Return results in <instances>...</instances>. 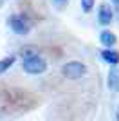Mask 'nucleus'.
Instances as JSON below:
<instances>
[{"label":"nucleus","instance_id":"f8f14e48","mask_svg":"<svg viewBox=\"0 0 119 121\" xmlns=\"http://www.w3.org/2000/svg\"><path fill=\"white\" fill-rule=\"evenodd\" d=\"M115 117H117V121H119V107H117V110H115Z\"/></svg>","mask_w":119,"mask_h":121},{"label":"nucleus","instance_id":"39448f33","mask_svg":"<svg viewBox=\"0 0 119 121\" xmlns=\"http://www.w3.org/2000/svg\"><path fill=\"white\" fill-rule=\"evenodd\" d=\"M108 89L114 92H119V69L115 65H112V69L108 71V78H106Z\"/></svg>","mask_w":119,"mask_h":121},{"label":"nucleus","instance_id":"6e6552de","mask_svg":"<svg viewBox=\"0 0 119 121\" xmlns=\"http://www.w3.org/2000/svg\"><path fill=\"white\" fill-rule=\"evenodd\" d=\"M15 61H16V56H15V54L2 58V60H0V74H4L5 71H9L11 67L15 65Z\"/></svg>","mask_w":119,"mask_h":121},{"label":"nucleus","instance_id":"423d86ee","mask_svg":"<svg viewBox=\"0 0 119 121\" xmlns=\"http://www.w3.org/2000/svg\"><path fill=\"white\" fill-rule=\"evenodd\" d=\"M101 58H103V61H106L108 65H117L119 63V51L106 49V47H105V49L101 51Z\"/></svg>","mask_w":119,"mask_h":121},{"label":"nucleus","instance_id":"4468645a","mask_svg":"<svg viewBox=\"0 0 119 121\" xmlns=\"http://www.w3.org/2000/svg\"><path fill=\"white\" fill-rule=\"evenodd\" d=\"M56 2H65V0H56Z\"/></svg>","mask_w":119,"mask_h":121},{"label":"nucleus","instance_id":"0eeeda50","mask_svg":"<svg viewBox=\"0 0 119 121\" xmlns=\"http://www.w3.org/2000/svg\"><path fill=\"white\" fill-rule=\"evenodd\" d=\"M99 42H101L106 49H112V47L117 43V36H115L112 31H103V33L99 35Z\"/></svg>","mask_w":119,"mask_h":121},{"label":"nucleus","instance_id":"9b49d317","mask_svg":"<svg viewBox=\"0 0 119 121\" xmlns=\"http://www.w3.org/2000/svg\"><path fill=\"white\" fill-rule=\"evenodd\" d=\"M112 4H114L115 7H117V11H119V0H112Z\"/></svg>","mask_w":119,"mask_h":121},{"label":"nucleus","instance_id":"f03ea898","mask_svg":"<svg viewBox=\"0 0 119 121\" xmlns=\"http://www.w3.org/2000/svg\"><path fill=\"white\" fill-rule=\"evenodd\" d=\"M7 25L11 27V31L13 33H16V35H29L31 31V22L27 20V16L25 15H20V13H16V15H11L9 18H7Z\"/></svg>","mask_w":119,"mask_h":121},{"label":"nucleus","instance_id":"9d476101","mask_svg":"<svg viewBox=\"0 0 119 121\" xmlns=\"http://www.w3.org/2000/svg\"><path fill=\"white\" fill-rule=\"evenodd\" d=\"M94 4H96V0H81V9L85 13H90L94 9Z\"/></svg>","mask_w":119,"mask_h":121},{"label":"nucleus","instance_id":"ddd939ff","mask_svg":"<svg viewBox=\"0 0 119 121\" xmlns=\"http://www.w3.org/2000/svg\"><path fill=\"white\" fill-rule=\"evenodd\" d=\"M5 2H7V0H0V7H2V5H4Z\"/></svg>","mask_w":119,"mask_h":121},{"label":"nucleus","instance_id":"20e7f679","mask_svg":"<svg viewBox=\"0 0 119 121\" xmlns=\"http://www.w3.org/2000/svg\"><path fill=\"white\" fill-rule=\"evenodd\" d=\"M114 20V9L108 4H101L98 7V22L101 25H110Z\"/></svg>","mask_w":119,"mask_h":121},{"label":"nucleus","instance_id":"1a4fd4ad","mask_svg":"<svg viewBox=\"0 0 119 121\" xmlns=\"http://www.w3.org/2000/svg\"><path fill=\"white\" fill-rule=\"evenodd\" d=\"M33 54H38V51H36L34 47H22V49H20L22 60H24V58H29V56H33Z\"/></svg>","mask_w":119,"mask_h":121},{"label":"nucleus","instance_id":"f257e3e1","mask_svg":"<svg viewBox=\"0 0 119 121\" xmlns=\"http://www.w3.org/2000/svg\"><path fill=\"white\" fill-rule=\"evenodd\" d=\"M22 69H24L27 74H43L47 71V61H45L43 56L40 54H33L29 58H24L22 60Z\"/></svg>","mask_w":119,"mask_h":121},{"label":"nucleus","instance_id":"7ed1b4c3","mask_svg":"<svg viewBox=\"0 0 119 121\" xmlns=\"http://www.w3.org/2000/svg\"><path fill=\"white\" fill-rule=\"evenodd\" d=\"M61 74L67 80H79L87 74V65L81 63V61H67L61 67Z\"/></svg>","mask_w":119,"mask_h":121}]
</instances>
